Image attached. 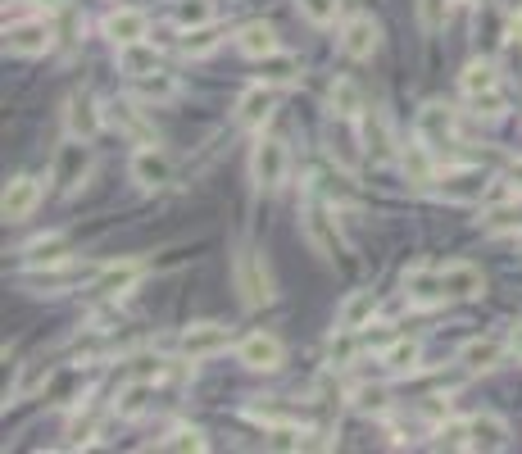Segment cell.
Segmentation results:
<instances>
[{
	"instance_id": "6da1fadb",
	"label": "cell",
	"mask_w": 522,
	"mask_h": 454,
	"mask_svg": "<svg viewBox=\"0 0 522 454\" xmlns=\"http://www.w3.org/2000/svg\"><path fill=\"white\" fill-rule=\"evenodd\" d=\"M232 287H237L246 309H264L277 300L273 268H268V259L259 255V250H237V259H232Z\"/></svg>"
},
{
	"instance_id": "7a4b0ae2",
	"label": "cell",
	"mask_w": 522,
	"mask_h": 454,
	"mask_svg": "<svg viewBox=\"0 0 522 454\" xmlns=\"http://www.w3.org/2000/svg\"><path fill=\"white\" fill-rule=\"evenodd\" d=\"M300 237H305V246L314 250V255L323 259H336L341 255V232H336V214L327 200H318L314 191L305 196V205H300Z\"/></svg>"
},
{
	"instance_id": "3957f363",
	"label": "cell",
	"mask_w": 522,
	"mask_h": 454,
	"mask_svg": "<svg viewBox=\"0 0 522 454\" xmlns=\"http://www.w3.org/2000/svg\"><path fill=\"white\" fill-rule=\"evenodd\" d=\"M91 168H96V155H91V141L87 137H64L60 150H55V164H50V182L73 196L78 187H87Z\"/></svg>"
},
{
	"instance_id": "277c9868",
	"label": "cell",
	"mask_w": 522,
	"mask_h": 454,
	"mask_svg": "<svg viewBox=\"0 0 522 454\" xmlns=\"http://www.w3.org/2000/svg\"><path fill=\"white\" fill-rule=\"evenodd\" d=\"M414 137L423 141L436 159L450 155V150L459 146V123H454V109L445 105V100H427V105L418 109V119H414Z\"/></svg>"
},
{
	"instance_id": "5b68a950",
	"label": "cell",
	"mask_w": 522,
	"mask_h": 454,
	"mask_svg": "<svg viewBox=\"0 0 522 454\" xmlns=\"http://www.w3.org/2000/svg\"><path fill=\"white\" fill-rule=\"evenodd\" d=\"M486 187H491L486 168H445V173H436L432 196L445 200V205H477L486 196Z\"/></svg>"
},
{
	"instance_id": "8992f818",
	"label": "cell",
	"mask_w": 522,
	"mask_h": 454,
	"mask_svg": "<svg viewBox=\"0 0 522 454\" xmlns=\"http://www.w3.org/2000/svg\"><path fill=\"white\" fill-rule=\"evenodd\" d=\"M286 168H291V155H286L282 137H259L255 150H250V182L259 191H273L286 182Z\"/></svg>"
},
{
	"instance_id": "52a82bcc",
	"label": "cell",
	"mask_w": 522,
	"mask_h": 454,
	"mask_svg": "<svg viewBox=\"0 0 522 454\" xmlns=\"http://www.w3.org/2000/svg\"><path fill=\"white\" fill-rule=\"evenodd\" d=\"M128 178L137 182L141 191H159L173 182V159H168L164 146H155V141H141L137 150H132L128 159Z\"/></svg>"
},
{
	"instance_id": "ba28073f",
	"label": "cell",
	"mask_w": 522,
	"mask_h": 454,
	"mask_svg": "<svg viewBox=\"0 0 522 454\" xmlns=\"http://www.w3.org/2000/svg\"><path fill=\"white\" fill-rule=\"evenodd\" d=\"M100 268H87V264H73V259H60V264H46V268H28L23 273V287H37L41 296H60V291H73L82 287L87 277H96Z\"/></svg>"
},
{
	"instance_id": "9c48e42d",
	"label": "cell",
	"mask_w": 522,
	"mask_h": 454,
	"mask_svg": "<svg viewBox=\"0 0 522 454\" xmlns=\"http://www.w3.org/2000/svg\"><path fill=\"white\" fill-rule=\"evenodd\" d=\"M55 46V28L46 19H14L5 23V50L19 55V60H37Z\"/></svg>"
},
{
	"instance_id": "30bf717a",
	"label": "cell",
	"mask_w": 522,
	"mask_h": 454,
	"mask_svg": "<svg viewBox=\"0 0 522 454\" xmlns=\"http://www.w3.org/2000/svg\"><path fill=\"white\" fill-rule=\"evenodd\" d=\"M382 46V23L373 14H355L341 23V55L345 60H373Z\"/></svg>"
},
{
	"instance_id": "8fae6325",
	"label": "cell",
	"mask_w": 522,
	"mask_h": 454,
	"mask_svg": "<svg viewBox=\"0 0 522 454\" xmlns=\"http://www.w3.org/2000/svg\"><path fill=\"white\" fill-rule=\"evenodd\" d=\"M227 346H232V327L227 323H191L178 341L182 359H214V355H223Z\"/></svg>"
},
{
	"instance_id": "7c38bea8",
	"label": "cell",
	"mask_w": 522,
	"mask_h": 454,
	"mask_svg": "<svg viewBox=\"0 0 522 454\" xmlns=\"http://www.w3.org/2000/svg\"><path fill=\"white\" fill-rule=\"evenodd\" d=\"M237 359L250 368V373H277L286 359V346L277 341L273 332H250L246 341L237 346Z\"/></svg>"
},
{
	"instance_id": "4fadbf2b",
	"label": "cell",
	"mask_w": 522,
	"mask_h": 454,
	"mask_svg": "<svg viewBox=\"0 0 522 454\" xmlns=\"http://www.w3.org/2000/svg\"><path fill=\"white\" fill-rule=\"evenodd\" d=\"M141 277H146V264H141V259H123V264H105L96 277H91V291H96L100 300H119V296H128V291L137 287Z\"/></svg>"
},
{
	"instance_id": "5bb4252c",
	"label": "cell",
	"mask_w": 522,
	"mask_h": 454,
	"mask_svg": "<svg viewBox=\"0 0 522 454\" xmlns=\"http://www.w3.org/2000/svg\"><path fill=\"white\" fill-rule=\"evenodd\" d=\"M273 109H277V87L255 82V87H246L237 100V123L246 132H264V123L273 119Z\"/></svg>"
},
{
	"instance_id": "9a60e30c",
	"label": "cell",
	"mask_w": 522,
	"mask_h": 454,
	"mask_svg": "<svg viewBox=\"0 0 522 454\" xmlns=\"http://www.w3.org/2000/svg\"><path fill=\"white\" fill-rule=\"evenodd\" d=\"M404 296H409V305L414 309H436L445 305V282H441V268H409L404 273Z\"/></svg>"
},
{
	"instance_id": "2e32d148",
	"label": "cell",
	"mask_w": 522,
	"mask_h": 454,
	"mask_svg": "<svg viewBox=\"0 0 522 454\" xmlns=\"http://www.w3.org/2000/svg\"><path fill=\"white\" fill-rule=\"evenodd\" d=\"M441 282H445V296L450 300H477L486 291L482 268L468 264V259H450V264H441Z\"/></svg>"
},
{
	"instance_id": "e0dca14e",
	"label": "cell",
	"mask_w": 522,
	"mask_h": 454,
	"mask_svg": "<svg viewBox=\"0 0 522 454\" xmlns=\"http://www.w3.org/2000/svg\"><path fill=\"white\" fill-rule=\"evenodd\" d=\"M105 128V109L96 105L91 96H69L64 100V132L69 137H96V132Z\"/></svg>"
},
{
	"instance_id": "ac0fdd59",
	"label": "cell",
	"mask_w": 522,
	"mask_h": 454,
	"mask_svg": "<svg viewBox=\"0 0 522 454\" xmlns=\"http://www.w3.org/2000/svg\"><path fill=\"white\" fill-rule=\"evenodd\" d=\"M37 205H41V182L37 178H14L10 187H5L0 214H5V223H23V218H32Z\"/></svg>"
},
{
	"instance_id": "d6986e66",
	"label": "cell",
	"mask_w": 522,
	"mask_h": 454,
	"mask_svg": "<svg viewBox=\"0 0 522 454\" xmlns=\"http://www.w3.org/2000/svg\"><path fill=\"white\" fill-rule=\"evenodd\" d=\"M237 50L246 55V60H268V55H277L282 50V41H277V28L273 23H264V19H255V23H246V28H237Z\"/></svg>"
},
{
	"instance_id": "ffe728a7",
	"label": "cell",
	"mask_w": 522,
	"mask_h": 454,
	"mask_svg": "<svg viewBox=\"0 0 522 454\" xmlns=\"http://www.w3.org/2000/svg\"><path fill=\"white\" fill-rule=\"evenodd\" d=\"M459 364L468 368V373H491V368L504 364V346L495 336H473V341L459 346Z\"/></svg>"
},
{
	"instance_id": "44dd1931",
	"label": "cell",
	"mask_w": 522,
	"mask_h": 454,
	"mask_svg": "<svg viewBox=\"0 0 522 454\" xmlns=\"http://www.w3.org/2000/svg\"><path fill=\"white\" fill-rule=\"evenodd\" d=\"M114 64H119V73H128V78H146V73L159 69V50L150 46L146 37L128 41V46H114Z\"/></svg>"
},
{
	"instance_id": "7402d4cb",
	"label": "cell",
	"mask_w": 522,
	"mask_h": 454,
	"mask_svg": "<svg viewBox=\"0 0 522 454\" xmlns=\"http://www.w3.org/2000/svg\"><path fill=\"white\" fill-rule=\"evenodd\" d=\"M146 14L141 10H109L105 19H100V32H105L114 46H128V41H141L146 37Z\"/></svg>"
},
{
	"instance_id": "603a6c76",
	"label": "cell",
	"mask_w": 522,
	"mask_h": 454,
	"mask_svg": "<svg viewBox=\"0 0 522 454\" xmlns=\"http://www.w3.org/2000/svg\"><path fill=\"white\" fill-rule=\"evenodd\" d=\"M377 314V291H350L341 305V314H336V332H359V327H368Z\"/></svg>"
},
{
	"instance_id": "cb8c5ba5",
	"label": "cell",
	"mask_w": 522,
	"mask_h": 454,
	"mask_svg": "<svg viewBox=\"0 0 522 454\" xmlns=\"http://www.w3.org/2000/svg\"><path fill=\"white\" fill-rule=\"evenodd\" d=\"M509 445V423L495 414L468 418V450H504Z\"/></svg>"
},
{
	"instance_id": "d4e9b609",
	"label": "cell",
	"mask_w": 522,
	"mask_h": 454,
	"mask_svg": "<svg viewBox=\"0 0 522 454\" xmlns=\"http://www.w3.org/2000/svg\"><path fill=\"white\" fill-rule=\"evenodd\" d=\"M327 105H332V114L341 123H359L364 119V91H359V82H350V78H336L332 82V91H327Z\"/></svg>"
},
{
	"instance_id": "484cf974",
	"label": "cell",
	"mask_w": 522,
	"mask_h": 454,
	"mask_svg": "<svg viewBox=\"0 0 522 454\" xmlns=\"http://www.w3.org/2000/svg\"><path fill=\"white\" fill-rule=\"evenodd\" d=\"M400 168H404V178L418 182V187H432L436 182V155L418 137L409 146H400Z\"/></svg>"
},
{
	"instance_id": "4316f807",
	"label": "cell",
	"mask_w": 522,
	"mask_h": 454,
	"mask_svg": "<svg viewBox=\"0 0 522 454\" xmlns=\"http://www.w3.org/2000/svg\"><path fill=\"white\" fill-rule=\"evenodd\" d=\"M364 150L373 159H391L395 155V137H391V119H386L382 109H364Z\"/></svg>"
},
{
	"instance_id": "83f0119b",
	"label": "cell",
	"mask_w": 522,
	"mask_h": 454,
	"mask_svg": "<svg viewBox=\"0 0 522 454\" xmlns=\"http://www.w3.org/2000/svg\"><path fill=\"white\" fill-rule=\"evenodd\" d=\"M459 91H463L468 100L491 96V91H500V69H495L491 60H473L468 69L459 73Z\"/></svg>"
},
{
	"instance_id": "f1b7e54d",
	"label": "cell",
	"mask_w": 522,
	"mask_h": 454,
	"mask_svg": "<svg viewBox=\"0 0 522 454\" xmlns=\"http://www.w3.org/2000/svg\"><path fill=\"white\" fill-rule=\"evenodd\" d=\"M132 87H137V100H146V105H173L178 100V78L173 73H146V78H132Z\"/></svg>"
},
{
	"instance_id": "f546056e",
	"label": "cell",
	"mask_w": 522,
	"mask_h": 454,
	"mask_svg": "<svg viewBox=\"0 0 522 454\" xmlns=\"http://www.w3.org/2000/svg\"><path fill=\"white\" fill-rule=\"evenodd\" d=\"M19 255L28 259V268H46V264H60V259H69V241H64L60 232H50V237L28 241Z\"/></svg>"
},
{
	"instance_id": "4dcf8cb0",
	"label": "cell",
	"mask_w": 522,
	"mask_h": 454,
	"mask_svg": "<svg viewBox=\"0 0 522 454\" xmlns=\"http://www.w3.org/2000/svg\"><path fill=\"white\" fill-rule=\"evenodd\" d=\"M382 364H386V373H414L418 364H423V341H414V336H404V341H395V346H386L382 350Z\"/></svg>"
},
{
	"instance_id": "1f68e13d",
	"label": "cell",
	"mask_w": 522,
	"mask_h": 454,
	"mask_svg": "<svg viewBox=\"0 0 522 454\" xmlns=\"http://www.w3.org/2000/svg\"><path fill=\"white\" fill-rule=\"evenodd\" d=\"M296 78H300V60L296 55H286V50L259 60V82H268V87H291Z\"/></svg>"
},
{
	"instance_id": "d6a6232c",
	"label": "cell",
	"mask_w": 522,
	"mask_h": 454,
	"mask_svg": "<svg viewBox=\"0 0 522 454\" xmlns=\"http://www.w3.org/2000/svg\"><path fill=\"white\" fill-rule=\"evenodd\" d=\"M482 227L491 237H504V232H522V200H504V205H491L482 214Z\"/></svg>"
},
{
	"instance_id": "836d02e7",
	"label": "cell",
	"mask_w": 522,
	"mask_h": 454,
	"mask_svg": "<svg viewBox=\"0 0 522 454\" xmlns=\"http://www.w3.org/2000/svg\"><path fill=\"white\" fill-rule=\"evenodd\" d=\"M173 23H178L182 32L214 23V0H178V5H173Z\"/></svg>"
},
{
	"instance_id": "e575fe53",
	"label": "cell",
	"mask_w": 522,
	"mask_h": 454,
	"mask_svg": "<svg viewBox=\"0 0 522 454\" xmlns=\"http://www.w3.org/2000/svg\"><path fill=\"white\" fill-rule=\"evenodd\" d=\"M218 28L214 23H205V28H191L187 37H182V55H187V60H205V55H214L218 50Z\"/></svg>"
},
{
	"instance_id": "d590c367",
	"label": "cell",
	"mask_w": 522,
	"mask_h": 454,
	"mask_svg": "<svg viewBox=\"0 0 522 454\" xmlns=\"http://www.w3.org/2000/svg\"><path fill=\"white\" fill-rule=\"evenodd\" d=\"M159 450H173V454H182V450H209V441H205V432H200V427H173V432L168 436H159Z\"/></svg>"
},
{
	"instance_id": "8d00e7d4",
	"label": "cell",
	"mask_w": 522,
	"mask_h": 454,
	"mask_svg": "<svg viewBox=\"0 0 522 454\" xmlns=\"http://www.w3.org/2000/svg\"><path fill=\"white\" fill-rule=\"evenodd\" d=\"M296 10L305 23H314V28H332L336 19H341V0H296Z\"/></svg>"
},
{
	"instance_id": "74e56055",
	"label": "cell",
	"mask_w": 522,
	"mask_h": 454,
	"mask_svg": "<svg viewBox=\"0 0 522 454\" xmlns=\"http://www.w3.org/2000/svg\"><path fill=\"white\" fill-rule=\"evenodd\" d=\"M264 445L268 450H305L309 432L305 427H296V423H273L268 427V436H264Z\"/></svg>"
},
{
	"instance_id": "f35d334b",
	"label": "cell",
	"mask_w": 522,
	"mask_h": 454,
	"mask_svg": "<svg viewBox=\"0 0 522 454\" xmlns=\"http://www.w3.org/2000/svg\"><path fill=\"white\" fill-rule=\"evenodd\" d=\"M436 450H468V418H450L436 427Z\"/></svg>"
},
{
	"instance_id": "ab89813d",
	"label": "cell",
	"mask_w": 522,
	"mask_h": 454,
	"mask_svg": "<svg viewBox=\"0 0 522 454\" xmlns=\"http://www.w3.org/2000/svg\"><path fill=\"white\" fill-rule=\"evenodd\" d=\"M445 19H450V0H418V23H423L427 37H432V32H441Z\"/></svg>"
},
{
	"instance_id": "60d3db41",
	"label": "cell",
	"mask_w": 522,
	"mask_h": 454,
	"mask_svg": "<svg viewBox=\"0 0 522 454\" xmlns=\"http://www.w3.org/2000/svg\"><path fill=\"white\" fill-rule=\"evenodd\" d=\"M355 409H359V414H382V409H386V391H382V386H359V391H355Z\"/></svg>"
},
{
	"instance_id": "b9f144b4",
	"label": "cell",
	"mask_w": 522,
	"mask_h": 454,
	"mask_svg": "<svg viewBox=\"0 0 522 454\" xmlns=\"http://www.w3.org/2000/svg\"><path fill=\"white\" fill-rule=\"evenodd\" d=\"M504 182H509L513 196H522V159H513V164L504 168Z\"/></svg>"
},
{
	"instance_id": "7bdbcfd3",
	"label": "cell",
	"mask_w": 522,
	"mask_h": 454,
	"mask_svg": "<svg viewBox=\"0 0 522 454\" xmlns=\"http://www.w3.org/2000/svg\"><path fill=\"white\" fill-rule=\"evenodd\" d=\"M509 350L518 355V364H522V323H513V327H509Z\"/></svg>"
},
{
	"instance_id": "ee69618b",
	"label": "cell",
	"mask_w": 522,
	"mask_h": 454,
	"mask_svg": "<svg viewBox=\"0 0 522 454\" xmlns=\"http://www.w3.org/2000/svg\"><path fill=\"white\" fill-rule=\"evenodd\" d=\"M28 5H46V10H55V5H60V0H28Z\"/></svg>"
},
{
	"instance_id": "f6af8a7d",
	"label": "cell",
	"mask_w": 522,
	"mask_h": 454,
	"mask_svg": "<svg viewBox=\"0 0 522 454\" xmlns=\"http://www.w3.org/2000/svg\"><path fill=\"white\" fill-rule=\"evenodd\" d=\"M450 5H468V0H450Z\"/></svg>"
}]
</instances>
